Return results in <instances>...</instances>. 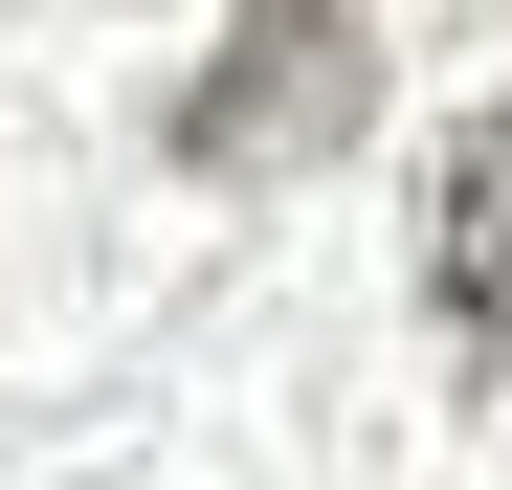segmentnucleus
<instances>
[{
	"label": "nucleus",
	"mask_w": 512,
	"mask_h": 490,
	"mask_svg": "<svg viewBox=\"0 0 512 490\" xmlns=\"http://www.w3.org/2000/svg\"><path fill=\"white\" fill-rule=\"evenodd\" d=\"M423 268H446V335L512 379V112L446 156V201H423Z\"/></svg>",
	"instance_id": "2"
},
{
	"label": "nucleus",
	"mask_w": 512,
	"mask_h": 490,
	"mask_svg": "<svg viewBox=\"0 0 512 490\" xmlns=\"http://www.w3.org/2000/svg\"><path fill=\"white\" fill-rule=\"evenodd\" d=\"M357 112H379V23L357 0H245L223 67L179 90V179H312Z\"/></svg>",
	"instance_id": "1"
}]
</instances>
